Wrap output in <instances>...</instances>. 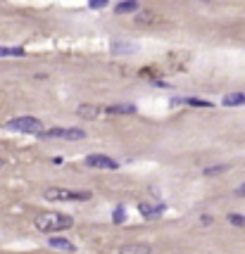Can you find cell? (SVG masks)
<instances>
[{
    "mask_svg": "<svg viewBox=\"0 0 245 254\" xmlns=\"http://www.w3.org/2000/svg\"><path fill=\"white\" fill-rule=\"evenodd\" d=\"M222 102H224V107H241L245 105V93H228Z\"/></svg>",
    "mask_w": 245,
    "mask_h": 254,
    "instance_id": "cell-9",
    "label": "cell"
},
{
    "mask_svg": "<svg viewBox=\"0 0 245 254\" xmlns=\"http://www.w3.org/2000/svg\"><path fill=\"white\" fill-rule=\"evenodd\" d=\"M2 166H5V162H2V157H0V169H2Z\"/></svg>",
    "mask_w": 245,
    "mask_h": 254,
    "instance_id": "cell-21",
    "label": "cell"
},
{
    "mask_svg": "<svg viewBox=\"0 0 245 254\" xmlns=\"http://www.w3.org/2000/svg\"><path fill=\"white\" fill-rule=\"evenodd\" d=\"M124 218H126V209L119 204L117 209H114V214H112V221L114 223H124Z\"/></svg>",
    "mask_w": 245,
    "mask_h": 254,
    "instance_id": "cell-16",
    "label": "cell"
},
{
    "mask_svg": "<svg viewBox=\"0 0 245 254\" xmlns=\"http://www.w3.org/2000/svg\"><path fill=\"white\" fill-rule=\"evenodd\" d=\"M226 169H228L226 164H219V166H207L203 174H205V176H217V174H222V171H226Z\"/></svg>",
    "mask_w": 245,
    "mask_h": 254,
    "instance_id": "cell-17",
    "label": "cell"
},
{
    "mask_svg": "<svg viewBox=\"0 0 245 254\" xmlns=\"http://www.w3.org/2000/svg\"><path fill=\"white\" fill-rule=\"evenodd\" d=\"M107 2H110V0H88V5H91L93 10H102V7H107Z\"/></svg>",
    "mask_w": 245,
    "mask_h": 254,
    "instance_id": "cell-18",
    "label": "cell"
},
{
    "mask_svg": "<svg viewBox=\"0 0 245 254\" xmlns=\"http://www.w3.org/2000/svg\"><path fill=\"white\" fill-rule=\"evenodd\" d=\"M136 105H110L105 107V114H133Z\"/></svg>",
    "mask_w": 245,
    "mask_h": 254,
    "instance_id": "cell-11",
    "label": "cell"
},
{
    "mask_svg": "<svg viewBox=\"0 0 245 254\" xmlns=\"http://www.w3.org/2000/svg\"><path fill=\"white\" fill-rule=\"evenodd\" d=\"M110 50H112V53H136V45H133V43H119V40H117V43L110 45Z\"/></svg>",
    "mask_w": 245,
    "mask_h": 254,
    "instance_id": "cell-13",
    "label": "cell"
},
{
    "mask_svg": "<svg viewBox=\"0 0 245 254\" xmlns=\"http://www.w3.org/2000/svg\"><path fill=\"white\" fill-rule=\"evenodd\" d=\"M76 114L81 119H98L100 114H105V107H98V105H81L76 109Z\"/></svg>",
    "mask_w": 245,
    "mask_h": 254,
    "instance_id": "cell-6",
    "label": "cell"
},
{
    "mask_svg": "<svg viewBox=\"0 0 245 254\" xmlns=\"http://www.w3.org/2000/svg\"><path fill=\"white\" fill-rule=\"evenodd\" d=\"M34 226H36L41 233H57V231L72 228L74 226V218L67 216V214H60V212H45V214L36 216Z\"/></svg>",
    "mask_w": 245,
    "mask_h": 254,
    "instance_id": "cell-1",
    "label": "cell"
},
{
    "mask_svg": "<svg viewBox=\"0 0 245 254\" xmlns=\"http://www.w3.org/2000/svg\"><path fill=\"white\" fill-rule=\"evenodd\" d=\"M48 202H86L91 200L88 190H67V188H48L43 193Z\"/></svg>",
    "mask_w": 245,
    "mask_h": 254,
    "instance_id": "cell-2",
    "label": "cell"
},
{
    "mask_svg": "<svg viewBox=\"0 0 245 254\" xmlns=\"http://www.w3.org/2000/svg\"><path fill=\"white\" fill-rule=\"evenodd\" d=\"M228 221H231L233 226H243V223H245V218L238 216V214H231V216H228Z\"/></svg>",
    "mask_w": 245,
    "mask_h": 254,
    "instance_id": "cell-19",
    "label": "cell"
},
{
    "mask_svg": "<svg viewBox=\"0 0 245 254\" xmlns=\"http://www.w3.org/2000/svg\"><path fill=\"white\" fill-rule=\"evenodd\" d=\"M86 166H91V169H107V171L119 169V164L114 162L112 157H107V155H88L86 157Z\"/></svg>",
    "mask_w": 245,
    "mask_h": 254,
    "instance_id": "cell-5",
    "label": "cell"
},
{
    "mask_svg": "<svg viewBox=\"0 0 245 254\" xmlns=\"http://www.w3.org/2000/svg\"><path fill=\"white\" fill-rule=\"evenodd\" d=\"M24 55V48H5L0 45V57H21Z\"/></svg>",
    "mask_w": 245,
    "mask_h": 254,
    "instance_id": "cell-15",
    "label": "cell"
},
{
    "mask_svg": "<svg viewBox=\"0 0 245 254\" xmlns=\"http://www.w3.org/2000/svg\"><path fill=\"white\" fill-rule=\"evenodd\" d=\"M138 0H124L117 5V15H129V12H138Z\"/></svg>",
    "mask_w": 245,
    "mask_h": 254,
    "instance_id": "cell-10",
    "label": "cell"
},
{
    "mask_svg": "<svg viewBox=\"0 0 245 254\" xmlns=\"http://www.w3.org/2000/svg\"><path fill=\"white\" fill-rule=\"evenodd\" d=\"M48 245H50V247H55V250H62V252H76V247H74V242H72V240H67V237H50V240H48Z\"/></svg>",
    "mask_w": 245,
    "mask_h": 254,
    "instance_id": "cell-7",
    "label": "cell"
},
{
    "mask_svg": "<svg viewBox=\"0 0 245 254\" xmlns=\"http://www.w3.org/2000/svg\"><path fill=\"white\" fill-rule=\"evenodd\" d=\"M41 138L45 140H83L86 138V131L83 128H50V131H43Z\"/></svg>",
    "mask_w": 245,
    "mask_h": 254,
    "instance_id": "cell-4",
    "label": "cell"
},
{
    "mask_svg": "<svg viewBox=\"0 0 245 254\" xmlns=\"http://www.w3.org/2000/svg\"><path fill=\"white\" fill-rule=\"evenodd\" d=\"M141 214L145 218H157L160 214H162V207H152V204H145V202H141Z\"/></svg>",
    "mask_w": 245,
    "mask_h": 254,
    "instance_id": "cell-12",
    "label": "cell"
},
{
    "mask_svg": "<svg viewBox=\"0 0 245 254\" xmlns=\"http://www.w3.org/2000/svg\"><path fill=\"white\" fill-rule=\"evenodd\" d=\"M119 254H155L150 245H126V247H122Z\"/></svg>",
    "mask_w": 245,
    "mask_h": 254,
    "instance_id": "cell-8",
    "label": "cell"
},
{
    "mask_svg": "<svg viewBox=\"0 0 245 254\" xmlns=\"http://www.w3.org/2000/svg\"><path fill=\"white\" fill-rule=\"evenodd\" d=\"M236 195H245V183L241 185V188H238V190H236Z\"/></svg>",
    "mask_w": 245,
    "mask_h": 254,
    "instance_id": "cell-20",
    "label": "cell"
},
{
    "mask_svg": "<svg viewBox=\"0 0 245 254\" xmlns=\"http://www.w3.org/2000/svg\"><path fill=\"white\" fill-rule=\"evenodd\" d=\"M176 102H186V105H193V107H212L209 100H200V98H184V100H176Z\"/></svg>",
    "mask_w": 245,
    "mask_h": 254,
    "instance_id": "cell-14",
    "label": "cell"
},
{
    "mask_svg": "<svg viewBox=\"0 0 245 254\" xmlns=\"http://www.w3.org/2000/svg\"><path fill=\"white\" fill-rule=\"evenodd\" d=\"M5 131H17V133H43V121L36 117H15L2 124Z\"/></svg>",
    "mask_w": 245,
    "mask_h": 254,
    "instance_id": "cell-3",
    "label": "cell"
}]
</instances>
